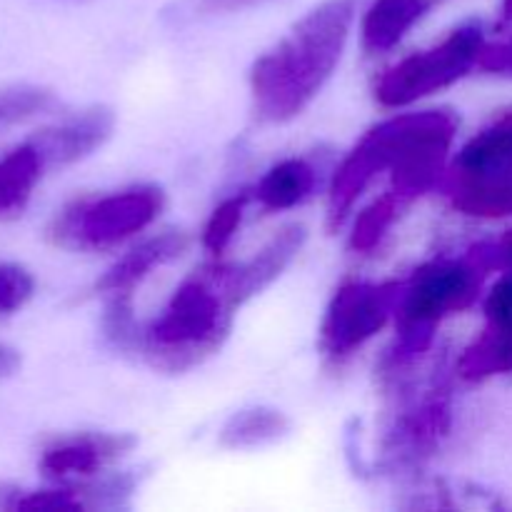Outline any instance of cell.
<instances>
[{
	"label": "cell",
	"mask_w": 512,
	"mask_h": 512,
	"mask_svg": "<svg viewBox=\"0 0 512 512\" xmlns=\"http://www.w3.org/2000/svg\"><path fill=\"white\" fill-rule=\"evenodd\" d=\"M458 133V118L450 110H425L390 118L365 133L350 150L330 185L328 223L338 228L355 200L383 170L393 175V193L415 200L433 190L445 173V160Z\"/></svg>",
	"instance_id": "6da1fadb"
},
{
	"label": "cell",
	"mask_w": 512,
	"mask_h": 512,
	"mask_svg": "<svg viewBox=\"0 0 512 512\" xmlns=\"http://www.w3.org/2000/svg\"><path fill=\"white\" fill-rule=\"evenodd\" d=\"M360 0H325L260 55L250 73L258 120L288 123L298 118L333 78L348 45Z\"/></svg>",
	"instance_id": "7a4b0ae2"
},
{
	"label": "cell",
	"mask_w": 512,
	"mask_h": 512,
	"mask_svg": "<svg viewBox=\"0 0 512 512\" xmlns=\"http://www.w3.org/2000/svg\"><path fill=\"white\" fill-rule=\"evenodd\" d=\"M233 265H208L185 278L163 313L143 330L130 325L120 345H135L155 370L183 373L220 348L240 308L230 290Z\"/></svg>",
	"instance_id": "3957f363"
},
{
	"label": "cell",
	"mask_w": 512,
	"mask_h": 512,
	"mask_svg": "<svg viewBox=\"0 0 512 512\" xmlns=\"http://www.w3.org/2000/svg\"><path fill=\"white\" fill-rule=\"evenodd\" d=\"M480 245L463 258L435 260L415 270L405 283L398 308L400 340L393 350L395 363H408L433 343L435 328L448 315L470 308L483 290L485 275L490 273Z\"/></svg>",
	"instance_id": "277c9868"
},
{
	"label": "cell",
	"mask_w": 512,
	"mask_h": 512,
	"mask_svg": "<svg viewBox=\"0 0 512 512\" xmlns=\"http://www.w3.org/2000/svg\"><path fill=\"white\" fill-rule=\"evenodd\" d=\"M443 185L460 213L473 218L512 215V113L465 143L445 170Z\"/></svg>",
	"instance_id": "5b68a950"
},
{
	"label": "cell",
	"mask_w": 512,
	"mask_h": 512,
	"mask_svg": "<svg viewBox=\"0 0 512 512\" xmlns=\"http://www.w3.org/2000/svg\"><path fill=\"white\" fill-rule=\"evenodd\" d=\"M165 195L153 185L103 195L65 208L50 228V238L63 248L108 250L148 228L160 215Z\"/></svg>",
	"instance_id": "8992f818"
},
{
	"label": "cell",
	"mask_w": 512,
	"mask_h": 512,
	"mask_svg": "<svg viewBox=\"0 0 512 512\" xmlns=\"http://www.w3.org/2000/svg\"><path fill=\"white\" fill-rule=\"evenodd\" d=\"M485 48L480 23L455 28L443 43L408 55L375 83V100L383 108H405L448 85L458 83L478 65Z\"/></svg>",
	"instance_id": "52a82bcc"
},
{
	"label": "cell",
	"mask_w": 512,
	"mask_h": 512,
	"mask_svg": "<svg viewBox=\"0 0 512 512\" xmlns=\"http://www.w3.org/2000/svg\"><path fill=\"white\" fill-rule=\"evenodd\" d=\"M405 283H348L333 295L320 328V345L330 358H348L398 315Z\"/></svg>",
	"instance_id": "ba28073f"
},
{
	"label": "cell",
	"mask_w": 512,
	"mask_h": 512,
	"mask_svg": "<svg viewBox=\"0 0 512 512\" xmlns=\"http://www.w3.org/2000/svg\"><path fill=\"white\" fill-rule=\"evenodd\" d=\"M113 125L115 118L110 110L93 108L58 125H50V128L35 133L33 138L43 148L50 168L58 170L78 163V160L88 158L93 150H98L110 138Z\"/></svg>",
	"instance_id": "9c48e42d"
},
{
	"label": "cell",
	"mask_w": 512,
	"mask_h": 512,
	"mask_svg": "<svg viewBox=\"0 0 512 512\" xmlns=\"http://www.w3.org/2000/svg\"><path fill=\"white\" fill-rule=\"evenodd\" d=\"M133 443L135 440L125 435H75L45 448L40 470L53 480L70 478V475L83 478L98 473L105 463L133 448Z\"/></svg>",
	"instance_id": "30bf717a"
},
{
	"label": "cell",
	"mask_w": 512,
	"mask_h": 512,
	"mask_svg": "<svg viewBox=\"0 0 512 512\" xmlns=\"http://www.w3.org/2000/svg\"><path fill=\"white\" fill-rule=\"evenodd\" d=\"M305 243V228L303 225H288L280 230L268 245L258 250L245 263L233 265L230 270V290H233L235 303L243 305L250 298L268 288L275 278H280L285 268L293 263L295 255L300 253Z\"/></svg>",
	"instance_id": "8fae6325"
},
{
	"label": "cell",
	"mask_w": 512,
	"mask_h": 512,
	"mask_svg": "<svg viewBox=\"0 0 512 512\" xmlns=\"http://www.w3.org/2000/svg\"><path fill=\"white\" fill-rule=\"evenodd\" d=\"M185 248H188V238H185V233H175V230L158 235V238L145 240L143 245H138V248L130 250L128 255H123V258L95 283V290H98V293L113 295V298H118V295H130V290H133L140 280L148 278L150 270L175 260Z\"/></svg>",
	"instance_id": "7c38bea8"
},
{
	"label": "cell",
	"mask_w": 512,
	"mask_h": 512,
	"mask_svg": "<svg viewBox=\"0 0 512 512\" xmlns=\"http://www.w3.org/2000/svg\"><path fill=\"white\" fill-rule=\"evenodd\" d=\"M48 170L53 168L35 138L25 140L0 158V220L23 213Z\"/></svg>",
	"instance_id": "4fadbf2b"
},
{
	"label": "cell",
	"mask_w": 512,
	"mask_h": 512,
	"mask_svg": "<svg viewBox=\"0 0 512 512\" xmlns=\"http://www.w3.org/2000/svg\"><path fill=\"white\" fill-rule=\"evenodd\" d=\"M443 0H375L363 18V45L368 53H385L408 35Z\"/></svg>",
	"instance_id": "5bb4252c"
},
{
	"label": "cell",
	"mask_w": 512,
	"mask_h": 512,
	"mask_svg": "<svg viewBox=\"0 0 512 512\" xmlns=\"http://www.w3.org/2000/svg\"><path fill=\"white\" fill-rule=\"evenodd\" d=\"M318 185V173L303 158H288L273 165L255 185L253 195L265 210H288L310 198Z\"/></svg>",
	"instance_id": "9a60e30c"
},
{
	"label": "cell",
	"mask_w": 512,
	"mask_h": 512,
	"mask_svg": "<svg viewBox=\"0 0 512 512\" xmlns=\"http://www.w3.org/2000/svg\"><path fill=\"white\" fill-rule=\"evenodd\" d=\"M290 430V420L273 408H248L235 413L220 430V445L230 450L275 443Z\"/></svg>",
	"instance_id": "2e32d148"
},
{
	"label": "cell",
	"mask_w": 512,
	"mask_h": 512,
	"mask_svg": "<svg viewBox=\"0 0 512 512\" xmlns=\"http://www.w3.org/2000/svg\"><path fill=\"white\" fill-rule=\"evenodd\" d=\"M85 500L80 490H23L0 485V510H80Z\"/></svg>",
	"instance_id": "e0dca14e"
},
{
	"label": "cell",
	"mask_w": 512,
	"mask_h": 512,
	"mask_svg": "<svg viewBox=\"0 0 512 512\" xmlns=\"http://www.w3.org/2000/svg\"><path fill=\"white\" fill-rule=\"evenodd\" d=\"M400 203H403V200L395 193H385L383 198L370 203L368 208L358 215V220H355L353 235H350V248L360 250V253L373 250L375 245L383 240L385 230L393 225Z\"/></svg>",
	"instance_id": "ac0fdd59"
},
{
	"label": "cell",
	"mask_w": 512,
	"mask_h": 512,
	"mask_svg": "<svg viewBox=\"0 0 512 512\" xmlns=\"http://www.w3.org/2000/svg\"><path fill=\"white\" fill-rule=\"evenodd\" d=\"M53 93L35 85H13V88H0V128L5 125L23 123L33 115L43 113L53 105Z\"/></svg>",
	"instance_id": "d6986e66"
},
{
	"label": "cell",
	"mask_w": 512,
	"mask_h": 512,
	"mask_svg": "<svg viewBox=\"0 0 512 512\" xmlns=\"http://www.w3.org/2000/svg\"><path fill=\"white\" fill-rule=\"evenodd\" d=\"M250 195H235V198L223 200L218 208L210 215L208 225H205L203 233V245L210 250V253H223L228 248V243L233 240L235 230H238L240 220H243L245 203H248Z\"/></svg>",
	"instance_id": "ffe728a7"
},
{
	"label": "cell",
	"mask_w": 512,
	"mask_h": 512,
	"mask_svg": "<svg viewBox=\"0 0 512 512\" xmlns=\"http://www.w3.org/2000/svg\"><path fill=\"white\" fill-rule=\"evenodd\" d=\"M35 280L23 265L0 263V315H13L33 298Z\"/></svg>",
	"instance_id": "44dd1931"
},
{
	"label": "cell",
	"mask_w": 512,
	"mask_h": 512,
	"mask_svg": "<svg viewBox=\"0 0 512 512\" xmlns=\"http://www.w3.org/2000/svg\"><path fill=\"white\" fill-rule=\"evenodd\" d=\"M478 65L485 70H493V73H512V40L498 45H485Z\"/></svg>",
	"instance_id": "7402d4cb"
},
{
	"label": "cell",
	"mask_w": 512,
	"mask_h": 512,
	"mask_svg": "<svg viewBox=\"0 0 512 512\" xmlns=\"http://www.w3.org/2000/svg\"><path fill=\"white\" fill-rule=\"evenodd\" d=\"M255 3H263V0H200L198 8L205 13H230V10L248 8Z\"/></svg>",
	"instance_id": "603a6c76"
},
{
	"label": "cell",
	"mask_w": 512,
	"mask_h": 512,
	"mask_svg": "<svg viewBox=\"0 0 512 512\" xmlns=\"http://www.w3.org/2000/svg\"><path fill=\"white\" fill-rule=\"evenodd\" d=\"M20 368V355L8 345H0V378H8Z\"/></svg>",
	"instance_id": "cb8c5ba5"
},
{
	"label": "cell",
	"mask_w": 512,
	"mask_h": 512,
	"mask_svg": "<svg viewBox=\"0 0 512 512\" xmlns=\"http://www.w3.org/2000/svg\"><path fill=\"white\" fill-rule=\"evenodd\" d=\"M498 245V255H500V270H510L512 268V230L505 235Z\"/></svg>",
	"instance_id": "d4e9b609"
},
{
	"label": "cell",
	"mask_w": 512,
	"mask_h": 512,
	"mask_svg": "<svg viewBox=\"0 0 512 512\" xmlns=\"http://www.w3.org/2000/svg\"><path fill=\"white\" fill-rule=\"evenodd\" d=\"M503 20L512 23V0H503Z\"/></svg>",
	"instance_id": "484cf974"
}]
</instances>
